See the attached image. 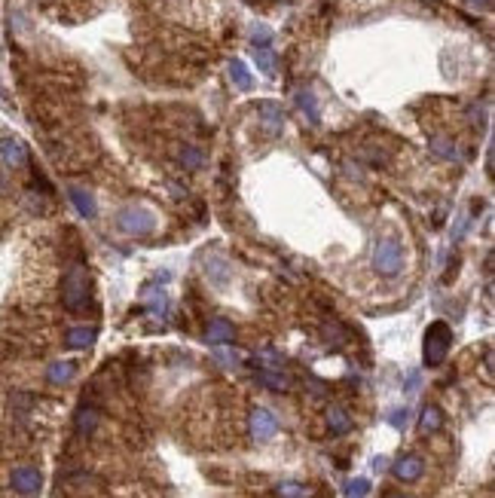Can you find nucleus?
Returning <instances> with one entry per match:
<instances>
[{
	"instance_id": "obj_1",
	"label": "nucleus",
	"mask_w": 495,
	"mask_h": 498,
	"mask_svg": "<svg viewBox=\"0 0 495 498\" xmlns=\"http://www.w3.org/2000/svg\"><path fill=\"white\" fill-rule=\"evenodd\" d=\"M89 269L82 263H71L68 272H64V281H61V303L68 312H82L89 303Z\"/></svg>"
},
{
	"instance_id": "obj_2",
	"label": "nucleus",
	"mask_w": 495,
	"mask_h": 498,
	"mask_svg": "<svg viewBox=\"0 0 495 498\" xmlns=\"http://www.w3.org/2000/svg\"><path fill=\"white\" fill-rule=\"evenodd\" d=\"M370 263H373V269L379 275L394 279V275H401V269H403V245L394 236H379L373 242Z\"/></svg>"
},
{
	"instance_id": "obj_3",
	"label": "nucleus",
	"mask_w": 495,
	"mask_h": 498,
	"mask_svg": "<svg viewBox=\"0 0 495 498\" xmlns=\"http://www.w3.org/2000/svg\"><path fill=\"white\" fill-rule=\"evenodd\" d=\"M449 348H453V327L446 321H431L425 330V343H422V361H425V367H440L446 361Z\"/></svg>"
},
{
	"instance_id": "obj_4",
	"label": "nucleus",
	"mask_w": 495,
	"mask_h": 498,
	"mask_svg": "<svg viewBox=\"0 0 495 498\" xmlns=\"http://www.w3.org/2000/svg\"><path fill=\"white\" fill-rule=\"evenodd\" d=\"M116 226L123 229L126 236H150L156 229V214L144 205H126L116 214Z\"/></svg>"
},
{
	"instance_id": "obj_5",
	"label": "nucleus",
	"mask_w": 495,
	"mask_h": 498,
	"mask_svg": "<svg viewBox=\"0 0 495 498\" xmlns=\"http://www.w3.org/2000/svg\"><path fill=\"white\" fill-rule=\"evenodd\" d=\"M9 486L18 492V495H25V498H31L40 492V486H43V474L37 471V468L31 465H22V468H16L13 474H9Z\"/></svg>"
},
{
	"instance_id": "obj_6",
	"label": "nucleus",
	"mask_w": 495,
	"mask_h": 498,
	"mask_svg": "<svg viewBox=\"0 0 495 498\" xmlns=\"http://www.w3.org/2000/svg\"><path fill=\"white\" fill-rule=\"evenodd\" d=\"M248 428H251L254 440H272L275 435H279V419H275L266 407H254L251 419H248Z\"/></svg>"
},
{
	"instance_id": "obj_7",
	"label": "nucleus",
	"mask_w": 495,
	"mask_h": 498,
	"mask_svg": "<svg viewBox=\"0 0 495 498\" xmlns=\"http://www.w3.org/2000/svg\"><path fill=\"white\" fill-rule=\"evenodd\" d=\"M0 162L6 169H22L28 162V147L18 138H0Z\"/></svg>"
},
{
	"instance_id": "obj_8",
	"label": "nucleus",
	"mask_w": 495,
	"mask_h": 498,
	"mask_svg": "<svg viewBox=\"0 0 495 498\" xmlns=\"http://www.w3.org/2000/svg\"><path fill=\"white\" fill-rule=\"evenodd\" d=\"M391 474L398 477V480H403V483H412V480H419V477L425 474V462H422L419 456H401L398 462L391 465Z\"/></svg>"
},
{
	"instance_id": "obj_9",
	"label": "nucleus",
	"mask_w": 495,
	"mask_h": 498,
	"mask_svg": "<svg viewBox=\"0 0 495 498\" xmlns=\"http://www.w3.org/2000/svg\"><path fill=\"white\" fill-rule=\"evenodd\" d=\"M205 339L211 346H226L236 339V327L229 318H211L208 327H205Z\"/></svg>"
},
{
	"instance_id": "obj_10",
	"label": "nucleus",
	"mask_w": 495,
	"mask_h": 498,
	"mask_svg": "<svg viewBox=\"0 0 495 498\" xmlns=\"http://www.w3.org/2000/svg\"><path fill=\"white\" fill-rule=\"evenodd\" d=\"M260 123L266 126V132L269 135H279L281 126H284V107L279 104V101H260Z\"/></svg>"
},
{
	"instance_id": "obj_11",
	"label": "nucleus",
	"mask_w": 495,
	"mask_h": 498,
	"mask_svg": "<svg viewBox=\"0 0 495 498\" xmlns=\"http://www.w3.org/2000/svg\"><path fill=\"white\" fill-rule=\"evenodd\" d=\"M68 196H71V202H73V208L80 211V217L95 220V214H98V205H95V199H92V193H89V190H82V187H71V190H68Z\"/></svg>"
},
{
	"instance_id": "obj_12",
	"label": "nucleus",
	"mask_w": 495,
	"mask_h": 498,
	"mask_svg": "<svg viewBox=\"0 0 495 498\" xmlns=\"http://www.w3.org/2000/svg\"><path fill=\"white\" fill-rule=\"evenodd\" d=\"M98 425V410L95 407H89V403H82V407L77 410V416H73V428H77V435H92Z\"/></svg>"
},
{
	"instance_id": "obj_13",
	"label": "nucleus",
	"mask_w": 495,
	"mask_h": 498,
	"mask_svg": "<svg viewBox=\"0 0 495 498\" xmlns=\"http://www.w3.org/2000/svg\"><path fill=\"white\" fill-rule=\"evenodd\" d=\"M229 80H233L236 89H242V92H251L254 89V77H251V71H248V64L242 59L229 61Z\"/></svg>"
},
{
	"instance_id": "obj_14",
	"label": "nucleus",
	"mask_w": 495,
	"mask_h": 498,
	"mask_svg": "<svg viewBox=\"0 0 495 498\" xmlns=\"http://www.w3.org/2000/svg\"><path fill=\"white\" fill-rule=\"evenodd\" d=\"M95 327H71L68 334H64V346L68 348H89L95 343Z\"/></svg>"
},
{
	"instance_id": "obj_15",
	"label": "nucleus",
	"mask_w": 495,
	"mask_h": 498,
	"mask_svg": "<svg viewBox=\"0 0 495 498\" xmlns=\"http://www.w3.org/2000/svg\"><path fill=\"white\" fill-rule=\"evenodd\" d=\"M205 272H208V279L214 281L217 288H226V284H229V263L224 260V257H208Z\"/></svg>"
},
{
	"instance_id": "obj_16",
	"label": "nucleus",
	"mask_w": 495,
	"mask_h": 498,
	"mask_svg": "<svg viewBox=\"0 0 495 498\" xmlns=\"http://www.w3.org/2000/svg\"><path fill=\"white\" fill-rule=\"evenodd\" d=\"M73 373H77V364L73 361H55V364H49V370H46V379L52 385H64L73 379Z\"/></svg>"
},
{
	"instance_id": "obj_17",
	"label": "nucleus",
	"mask_w": 495,
	"mask_h": 498,
	"mask_svg": "<svg viewBox=\"0 0 495 498\" xmlns=\"http://www.w3.org/2000/svg\"><path fill=\"white\" fill-rule=\"evenodd\" d=\"M440 425H444V413H440L437 403H428L419 416V431L422 435H431V431H437Z\"/></svg>"
},
{
	"instance_id": "obj_18",
	"label": "nucleus",
	"mask_w": 495,
	"mask_h": 498,
	"mask_svg": "<svg viewBox=\"0 0 495 498\" xmlns=\"http://www.w3.org/2000/svg\"><path fill=\"white\" fill-rule=\"evenodd\" d=\"M327 425L334 435H348L352 431V416L343 407H327Z\"/></svg>"
},
{
	"instance_id": "obj_19",
	"label": "nucleus",
	"mask_w": 495,
	"mask_h": 498,
	"mask_svg": "<svg viewBox=\"0 0 495 498\" xmlns=\"http://www.w3.org/2000/svg\"><path fill=\"white\" fill-rule=\"evenodd\" d=\"M178 162H181V169H187V171H199L202 165H205V153H202L199 147H181Z\"/></svg>"
},
{
	"instance_id": "obj_20",
	"label": "nucleus",
	"mask_w": 495,
	"mask_h": 498,
	"mask_svg": "<svg viewBox=\"0 0 495 498\" xmlns=\"http://www.w3.org/2000/svg\"><path fill=\"white\" fill-rule=\"evenodd\" d=\"M297 107L302 110V116H306L312 126H318V123H321V116H318V101H315V95H312L309 89L297 92Z\"/></svg>"
},
{
	"instance_id": "obj_21",
	"label": "nucleus",
	"mask_w": 495,
	"mask_h": 498,
	"mask_svg": "<svg viewBox=\"0 0 495 498\" xmlns=\"http://www.w3.org/2000/svg\"><path fill=\"white\" fill-rule=\"evenodd\" d=\"M257 379H260L266 389H272V391H288L291 389L288 376H281V373H275V370H260V373H257Z\"/></svg>"
},
{
	"instance_id": "obj_22",
	"label": "nucleus",
	"mask_w": 495,
	"mask_h": 498,
	"mask_svg": "<svg viewBox=\"0 0 495 498\" xmlns=\"http://www.w3.org/2000/svg\"><path fill=\"white\" fill-rule=\"evenodd\" d=\"M431 153L444 156V159H458V147H456L453 141H449V138H444V135L431 138Z\"/></svg>"
},
{
	"instance_id": "obj_23",
	"label": "nucleus",
	"mask_w": 495,
	"mask_h": 498,
	"mask_svg": "<svg viewBox=\"0 0 495 498\" xmlns=\"http://www.w3.org/2000/svg\"><path fill=\"white\" fill-rule=\"evenodd\" d=\"M370 490H373V483L367 477H355V480L346 483V498H367Z\"/></svg>"
},
{
	"instance_id": "obj_24",
	"label": "nucleus",
	"mask_w": 495,
	"mask_h": 498,
	"mask_svg": "<svg viewBox=\"0 0 495 498\" xmlns=\"http://www.w3.org/2000/svg\"><path fill=\"white\" fill-rule=\"evenodd\" d=\"M275 492H279L281 498H309V490L302 483H297V480H284V483H279L275 486Z\"/></svg>"
},
{
	"instance_id": "obj_25",
	"label": "nucleus",
	"mask_w": 495,
	"mask_h": 498,
	"mask_svg": "<svg viewBox=\"0 0 495 498\" xmlns=\"http://www.w3.org/2000/svg\"><path fill=\"white\" fill-rule=\"evenodd\" d=\"M257 64H260V71L266 73V77L275 73V55H272L269 46H257Z\"/></svg>"
},
{
	"instance_id": "obj_26",
	"label": "nucleus",
	"mask_w": 495,
	"mask_h": 498,
	"mask_svg": "<svg viewBox=\"0 0 495 498\" xmlns=\"http://www.w3.org/2000/svg\"><path fill=\"white\" fill-rule=\"evenodd\" d=\"M407 422H410V407H398V410H391L389 413V425L391 428H407Z\"/></svg>"
},
{
	"instance_id": "obj_27",
	"label": "nucleus",
	"mask_w": 495,
	"mask_h": 498,
	"mask_svg": "<svg viewBox=\"0 0 495 498\" xmlns=\"http://www.w3.org/2000/svg\"><path fill=\"white\" fill-rule=\"evenodd\" d=\"M214 358H217V364L220 367H236L238 364V352H233V348H214Z\"/></svg>"
},
{
	"instance_id": "obj_28",
	"label": "nucleus",
	"mask_w": 495,
	"mask_h": 498,
	"mask_svg": "<svg viewBox=\"0 0 495 498\" xmlns=\"http://www.w3.org/2000/svg\"><path fill=\"white\" fill-rule=\"evenodd\" d=\"M272 40V31L266 25H254V31H251V43L254 46H269Z\"/></svg>"
},
{
	"instance_id": "obj_29",
	"label": "nucleus",
	"mask_w": 495,
	"mask_h": 498,
	"mask_svg": "<svg viewBox=\"0 0 495 498\" xmlns=\"http://www.w3.org/2000/svg\"><path fill=\"white\" fill-rule=\"evenodd\" d=\"M419 385H422V376H419V373H410V379H407V385H403V391H407V394H416Z\"/></svg>"
},
{
	"instance_id": "obj_30",
	"label": "nucleus",
	"mask_w": 495,
	"mask_h": 498,
	"mask_svg": "<svg viewBox=\"0 0 495 498\" xmlns=\"http://www.w3.org/2000/svg\"><path fill=\"white\" fill-rule=\"evenodd\" d=\"M471 9H492V0H465Z\"/></svg>"
},
{
	"instance_id": "obj_31",
	"label": "nucleus",
	"mask_w": 495,
	"mask_h": 498,
	"mask_svg": "<svg viewBox=\"0 0 495 498\" xmlns=\"http://www.w3.org/2000/svg\"><path fill=\"white\" fill-rule=\"evenodd\" d=\"M391 498H403V495H391Z\"/></svg>"
},
{
	"instance_id": "obj_32",
	"label": "nucleus",
	"mask_w": 495,
	"mask_h": 498,
	"mask_svg": "<svg viewBox=\"0 0 495 498\" xmlns=\"http://www.w3.org/2000/svg\"><path fill=\"white\" fill-rule=\"evenodd\" d=\"M0 95H4V89H0Z\"/></svg>"
}]
</instances>
